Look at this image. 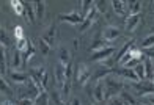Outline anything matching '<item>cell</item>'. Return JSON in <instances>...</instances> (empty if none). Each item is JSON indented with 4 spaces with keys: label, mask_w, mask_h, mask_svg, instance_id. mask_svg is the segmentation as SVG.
<instances>
[{
    "label": "cell",
    "mask_w": 154,
    "mask_h": 105,
    "mask_svg": "<svg viewBox=\"0 0 154 105\" xmlns=\"http://www.w3.org/2000/svg\"><path fill=\"white\" fill-rule=\"evenodd\" d=\"M134 72H135V75L138 77V82L145 80V64H143V61H140L138 64L134 68Z\"/></svg>",
    "instance_id": "33"
},
{
    "label": "cell",
    "mask_w": 154,
    "mask_h": 105,
    "mask_svg": "<svg viewBox=\"0 0 154 105\" xmlns=\"http://www.w3.org/2000/svg\"><path fill=\"white\" fill-rule=\"evenodd\" d=\"M142 10V2H128V16L140 14Z\"/></svg>",
    "instance_id": "24"
},
{
    "label": "cell",
    "mask_w": 154,
    "mask_h": 105,
    "mask_svg": "<svg viewBox=\"0 0 154 105\" xmlns=\"http://www.w3.org/2000/svg\"><path fill=\"white\" fill-rule=\"evenodd\" d=\"M3 104V100H2V97H0V105H2Z\"/></svg>",
    "instance_id": "45"
},
{
    "label": "cell",
    "mask_w": 154,
    "mask_h": 105,
    "mask_svg": "<svg viewBox=\"0 0 154 105\" xmlns=\"http://www.w3.org/2000/svg\"><path fill=\"white\" fill-rule=\"evenodd\" d=\"M152 69H154V60H152ZM152 82H154V75H152Z\"/></svg>",
    "instance_id": "44"
},
{
    "label": "cell",
    "mask_w": 154,
    "mask_h": 105,
    "mask_svg": "<svg viewBox=\"0 0 154 105\" xmlns=\"http://www.w3.org/2000/svg\"><path fill=\"white\" fill-rule=\"evenodd\" d=\"M10 44H11V39L8 36V33H6L5 28L0 27V46H2V47H8Z\"/></svg>",
    "instance_id": "32"
},
{
    "label": "cell",
    "mask_w": 154,
    "mask_h": 105,
    "mask_svg": "<svg viewBox=\"0 0 154 105\" xmlns=\"http://www.w3.org/2000/svg\"><path fill=\"white\" fill-rule=\"evenodd\" d=\"M10 77H11V80L14 82L16 85H24V83L29 80V75H27L25 72H19V71H11Z\"/></svg>",
    "instance_id": "17"
},
{
    "label": "cell",
    "mask_w": 154,
    "mask_h": 105,
    "mask_svg": "<svg viewBox=\"0 0 154 105\" xmlns=\"http://www.w3.org/2000/svg\"><path fill=\"white\" fill-rule=\"evenodd\" d=\"M35 53H36V49H35V46L32 43H29V47H27V50L22 53V63H24V66L29 63L33 57H35Z\"/></svg>",
    "instance_id": "20"
},
{
    "label": "cell",
    "mask_w": 154,
    "mask_h": 105,
    "mask_svg": "<svg viewBox=\"0 0 154 105\" xmlns=\"http://www.w3.org/2000/svg\"><path fill=\"white\" fill-rule=\"evenodd\" d=\"M121 36V30L118 27H113V25H107L106 28L102 30V39L106 43H113L118 38Z\"/></svg>",
    "instance_id": "5"
},
{
    "label": "cell",
    "mask_w": 154,
    "mask_h": 105,
    "mask_svg": "<svg viewBox=\"0 0 154 105\" xmlns=\"http://www.w3.org/2000/svg\"><path fill=\"white\" fill-rule=\"evenodd\" d=\"M71 105H82V104H80V100H79V99H72Z\"/></svg>",
    "instance_id": "41"
},
{
    "label": "cell",
    "mask_w": 154,
    "mask_h": 105,
    "mask_svg": "<svg viewBox=\"0 0 154 105\" xmlns=\"http://www.w3.org/2000/svg\"><path fill=\"white\" fill-rule=\"evenodd\" d=\"M55 80H57L58 86L63 88V85H65L66 82V74H65V66H61L60 63L57 66H55Z\"/></svg>",
    "instance_id": "16"
},
{
    "label": "cell",
    "mask_w": 154,
    "mask_h": 105,
    "mask_svg": "<svg viewBox=\"0 0 154 105\" xmlns=\"http://www.w3.org/2000/svg\"><path fill=\"white\" fill-rule=\"evenodd\" d=\"M104 86H106V100L113 99L115 96L121 94V91H124V83L121 80H116L113 75H109L104 79Z\"/></svg>",
    "instance_id": "1"
},
{
    "label": "cell",
    "mask_w": 154,
    "mask_h": 105,
    "mask_svg": "<svg viewBox=\"0 0 154 105\" xmlns=\"http://www.w3.org/2000/svg\"><path fill=\"white\" fill-rule=\"evenodd\" d=\"M112 74H113V69L104 66V68H101V69H97V72L94 74V80H96V82H101V79L104 80L106 77H109V75H112Z\"/></svg>",
    "instance_id": "21"
},
{
    "label": "cell",
    "mask_w": 154,
    "mask_h": 105,
    "mask_svg": "<svg viewBox=\"0 0 154 105\" xmlns=\"http://www.w3.org/2000/svg\"><path fill=\"white\" fill-rule=\"evenodd\" d=\"M58 19L61 22H68V24L75 25V27L83 22V17L79 14V11H71V13H66V14H60Z\"/></svg>",
    "instance_id": "6"
},
{
    "label": "cell",
    "mask_w": 154,
    "mask_h": 105,
    "mask_svg": "<svg viewBox=\"0 0 154 105\" xmlns=\"http://www.w3.org/2000/svg\"><path fill=\"white\" fill-rule=\"evenodd\" d=\"M29 43L30 41L27 39V38H20V39H16V47L14 49H17V50L20 52V53H24L25 50H27V47H29Z\"/></svg>",
    "instance_id": "31"
},
{
    "label": "cell",
    "mask_w": 154,
    "mask_h": 105,
    "mask_svg": "<svg viewBox=\"0 0 154 105\" xmlns=\"http://www.w3.org/2000/svg\"><path fill=\"white\" fill-rule=\"evenodd\" d=\"M112 10L115 11V14L126 17L128 16V2H121V0H115V2H110Z\"/></svg>",
    "instance_id": "10"
},
{
    "label": "cell",
    "mask_w": 154,
    "mask_h": 105,
    "mask_svg": "<svg viewBox=\"0 0 154 105\" xmlns=\"http://www.w3.org/2000/svg\"><path fill=\"white\" fill-rule=\"evenodd\" d=\"M112 53H115V49L113 47H106V49H101L97 52L91 53V58L90 61H106L112 57Z\"/></svg>",
    "instance_id": "8"
},
{
    "label": "cell",
    "mask_w": 154,
    "mask_h": 105,
    "mask_svg": "<svg viewBox=\"0 0 154 105\" xmlns=\"http://www.w3.org/2000/svg\"><path fill=\"white\" fill-rule=\"evenodd\" d=\"M93 5H94V2H90V0H82V2H79V14L85 19Z\"/></svg>",
    "instance_id": "18"
},
{
    "label": "cell",
    "mask_w": 154,
    "mask_h": 105,
    "mask_svg": "<svg viewBox=\"0 0 154 105\" xmlns=\"http://www.w3.org/2000/svg\"><path fill=\"white\" fill-rule=\"evenodd\" d=\"M33 6H35V17L38 20H43L46 14V2L38 0V2H33Z\"/></svg>",
    "instance_id": "14"
},
{
    "label": "cell",
    "mask_w": 154,
    "mask_h": 105,
    "mask_svg": "<svg viewBox=\"0 0 154 105\" xmlns=\"http://www.w3.org/2000/svg\"><path fill=\"white\" fill-rule=\"evenodd\" d=\"M140 24H142V14L128 16V17H126V32H128V33L135 32V28Z\"/></svg>",
    "instance_id": "9"
},
{
    "label": "cell",
    "mask_w": 154,
    "mask_h": 105,
    "mask_svg": "<svg viewBox=\"0 0 154 105\" xmlns=\"http://www.w3.org/2000/svg\"><path fill=\"white\" fill-rule=\"evenodd\" d=\"M29 77L36 83L38 86H41L44 91L47 89V80H49V72L46 71L44 66L39 68H30L29 69Z\"/></svg>",
    "instance_id": "2"
},
{
    "label": "cell",
    "mask_w": 154,
    "mask_h": 105,
    "mask_svg": "<svg viewBox=\"0 0 154 105\" xmlns=\"http://www.w3.org/2000/svg\"><path fill=\"white\" fill-rule=\"evenodd\" d=\"M148 104H151V105H154V97H151V99L148 100Z\"/></svg>",
    "instance_id": "43"
},
{
    "label": "cell",
    "mask_w": 154,
    "mask_h": 105,
    "mask_svg": "<svg viewBox=\"0 0 154 105\" xmlns=\"http://www.w3.org/2000/svg\"><path fill=\"white\" fill-rule=\"evenodd\" d=\"M0 93L2 94H5V96H11L13 94V89H11V86L6 83V80L3 79V75L0 74Z\"/></svg>",
    "instance_id": "27"
},
{
    "label": "cell",
    "mask_w": 154,
    "mask_h": 105,
    "mask_svg": "<svg viewBox=\"0 0 154 105\" xmlns=\"http://www.w3.org/2000/svg\"><path fill=\"white\" fill-rule=\"evenodd\" d=\"M24 63H22V53H20L17 49H14L13 50V55H11V68L14 69V71H17L19 68H22Z\"/></svg>",
    "instance_id": "15"
},
{
    "label": "cell",
    "mask_w": 154,
    "mask_h": 105,
    "mask_svg": "<svg viewBox=\"0 0 154 105\" xmlns=\"http://www.w3.org/2000/svg\"><path fill=\"white\" fill-rule=\"evenodd\" d=\"M91 79V72H90V68L85 63H79L75 68V82L79 83L80 86H83L85 83Z\"/></svg>",
    "instance_id": "3"
},
{
    "label": "cell",
    "mask_w": 154,
    "mask_h": 105,
    "mask_svg": "<svg viewBox=\"0 0 154 105\" xmlns=\"http://www.w3.org/2000/svg\"><path fill=\"white\" fill-rule=\"evenodd\" d=\"M143 105H151V104H148V102H145V104H143Z\"/></svg>",
    "instance_id": "46"
},
{
    "label": "cell",
    "mask_w": 154,
    "mask_h": 105,
    "mask_svg": "<svg viewBox=\"0 0 154 105\" xmlns=\"http://www.w3.org/2000/svg\"><path fill=\"white\" fill-rule=\"evenodd\" d=\"M38 46H39V52L43 53L44 57H47V55L51 53V46H49L47 43H44V41L41 39V38L38 39Z\"/></svg>",
    "instance_id": "36"
},
{
    "label": "cell",
    "mask_w": 154,
    "mask_h": 105,
    "mask_svg": "<svg viewBox=\"0 0 154 105\" xmlns=\"http://www.w3.org/2000/svg\"><path fill=\"white\" fill-rule=\"evenodd\" d=\"M93 100L96 104H102L106 100V86H104V80L96 82V85L93 88Z\"/></svg>",
    "instance_id": "7"
},
{
    "label": "cell",
    "mask_w": 154,
    "mask_h": 105,
    "mask_svg": "<svg viewBox=\"0 0 154 105\" xmlns=\"http://www.w3.org/2000/svg\"><path fill=\"white\" fill-rule=\"evenodd\" d=\"M19 105H35V100L33 99H20Z\"/></svg>",
    "instance_id": "40"
},
{
    "label": "cell",
    "mask_w": 154,
    "mask_h": 105,
    "mask_svg": "<svg viewBox=\"0 0 154 105\" xmlns=\"http://www.w3.org/2000/svg\"><path fill=\"white\" fill-rule=\"evenodd\" d=\"M51 102V96L47 94V91H43L36 99H35V105H49Z\"/></svg>",
    "instance_id": "29"
},
{
    "label": "cell",
    "mask_w": 154,
    "mask_h": 105,
    "mask_svg": "<svg viewBox=\"0 0 154 105\" xmlns=\"http://www.w3.org/2000/svg\"><path fill=\"white\" fill-rule=\"evenodd\" d=\"M113 74L121 75L123 79H128L129 82H138V77L135 75L134 69H128V68H118V69H113Z\"/></svg>",
    "instance_id": "12"
},
{
    "label": "cell",
    "mask_w": 154,
    "mask_h": 105,
    "mask_svg": "<svg viewBox=\"0 0 154 105\" xmlns=\"http://www.w3.org/2000/svg\"><path fill=\"white\" fill-rule=\"evenodd\" d=\"M120 99L123 100L124 105H137V99H135V97L132 96L131 93H128V91H121Z\"/></svg>",
    "instance_id": "25"
},
{
    "label": "cell",
    "mask_w": 154,
    "mask_h": 105,
    "mask_svg": "<svg viewBox=\"0 0 154 105\" xmlns=\"http://www.w3.org/2000/svg\"><path fill=\"white\" fill-rule=\"evenodd\" d=\"M145 80L152 82V75H154V69H152V60L145 58Z\"/></svg>",
    "instance_id": "22"
},
{
    "label": "cell",
    "mask_w": 154,
    "mask_h": 105,
    "mask_svg": "<svg viewBox=\"0 0 154 105\" xmlns=\"http://www.w3.org/2000/svg\"><path fill=\"white\" fill-rule=\"evenodd\" d=\"M94 22H96V20L85 17V19H83V22H82V24L79 25V33H85L87 30H90V27H91V25H93Z\"/></svg>",
    "instance_id": "35"
},
{
    "label": "cell",
    "mask_w": 154,
    "mask_h": 105,
    "mask_svg": "<svg viewBox=\"0 0 154 105\" xmlns=\"http://www.w3.org/2000/svg\"><path fill=\"white\" fill-rule=\"evenodd\" d=\"M131 85H132V88L137 91V94H140V96H146V94L154 93V82H149V80L131 82Z\"/></svg>",
    "instance_id": "4"
},
{
    "label": "cell",
    "mask_w": 154,
    "mask_h": 105,
    "mask_svg": "<svg viewBox=\"0 0 154 105\" xmlns=\"http://www.w3.org/2000/svg\"><path fill=\"white\" fill-rule=\"evenodd\" d=\"M2 105H16V104H13L11 100H3V104Z\"/></svg>",
    "instance_id": "42"
},
{
    "label": "cell",
    "mask_w": 154,
    "mask_h": 105,
    "mask_svg": "<svg viewBox=\"0 0 154 105\" xmlns=\"http://www.w3.org/2000/svg\"><path fill=\"white\" fill-rule=\"evenodd\" d=\"M24 28H22V27H14V39H20V38H24Z\"/></svg>",
    "instance_id": "38"
},
{
    "label": "cell",
    "mask_w": 154,
    "mask_h": 105,
    "mask_svg": "<svg viewBox=\"0 0 154 105\" xmlns=\"http://www.w3.org/2000/svg\"><path fill=\"white\" fill-rule=\"evenodd\" d=\"M24 16L29 19V22H35V6L32 2H24Z\"/></svg>",
    "instance_id": "19"
},
{
    "label": "cell",
    "mask_w": 154,
    "mask_h": 105,
    "mask_svg": "<svg viewBox=\"0 0 154 105\" xmlns=\"http://www.w3.org/2000/svg\"><path fill=\"white\" fill-rule=\"evenodd\" d=\"M6 69H8V64H6V52H5V47L0 46V74H5Z\"/></svg>",
    "instance_id": "26"
},
{
    "label": "cell",
    "mask_w": 154,
    "mask_h": 105,
    "mask_svg": "<svg viewBox=\"0 0 154 105\" xmlns=\"http://www.w3.org/2000/svg\"><path fill=\"white\" fill-rule=\"evenodd\" d=\"M143 52V55L146 58H149V60H154V46L152 47H149V49H145V50H142Z\"/></svg>",
    "instance_id": "37"
},
{
    "label": "cell",
    "mask_w": 154,
    "mask_h": 105,
    "mask_svg": "<svg viewBox=\"0 0 154 105\" xmlns=\"http://www.w3.org/2000/svg\"><path fill=\"white\" fill-rule=\"evenodd\" d=\"M10 5L13 6V10L17 16H24V2H19V0H11Z\"/></svg>",
    "instance_id": "30"
},
{
    "label": "cell",
    "mask_w": 154,
    "mask_h": 105,
    "mask_svg": "<svg viewBox=\"0 0 154 105\" xmlns=\"http://www.w3.org/2000/svg\"><path fill=\"white\" fill-rule=\"evenodd\" d=\"M41 39H43L44 43H47L49 46H51V49H52V47L55 46V41H57V28H55V25H51V27H49Z\"/></svg>",
    "instance_id": "11"
},
{
    "label": "cell",
    "mask_w": 154,
    "mask_h": 105,
    "mask_svg": "<svg viewBox=\"0 0 154 105\" xmlns=\"http://www.w3.org/2000/svg\"><path fill=\"white\" fill-rule=\"evenodd\" d=\"M58 58H60V64L61 66H68V64H71V63H72V55L69 53V50L66 47H60Z\"/></svg>",
    "instance_id": "13"
},
{
    "label": "cell",
    "mask_w": 154,
    "mask_h": 105,
    "mask_svg": "<svg viewBox=\"0 0 154 105\" xmlns=\"http://www.w3.org/2000/svg\"><path fill=\"white\" fill-rule=\"evenodd\" d=\"M107 105H124V104H123V100L120 99V97H113V99L109 100Z\"/></svg>",
    "instance_id": "39"
},
{
    "label": "cell",
    "mask_w": 154,
    "mask_h": 105,
    "mask_svg": "<svg viewBox=\"0 0 154 105\" xmlns=\"http://www.w3.org/2000/svg\"><path fill=\"white\" fill-rule=\"evenodd\" d=\"M154 46V34H149V36H146L145 39H142V43H140V49L145 50V49H149Z\"/></svg>",
    "instance_id": "34"
},
{
    "label": "cell",
    "mask_w": 154,
    "mask_h": 105,
    "mask_svg": "<svg viewBox=\"0 0 154 105\" xmlns=\"http://www.w3.org/2000/svg\"><path fill=\"white\" fill-rule=\"evenodd\" d=\"M134 44H135V39H129L128 43H126V44L123 46L121 50L118 52V55H116V61H120V60H121V58H123V57H124V55L128 53L129 50H132V49H134Z\"/></svg>",
    "instance_id": "23"
},
{
    "label": "cell",
    "mask_w": 154,
    "mask_h": 105,
    "mask_svg": "<svg viewBox=\"0 0 154 105\" xmlns=\"http://www.w3.org/2000/svg\"><path fill=\"white\" fill-rule=\"evenodd\" d=\"M106 47H109V44H107L104 39H99V38H96V39L93 41V44L90 46L91 52H97V50H101V49H106Z\"/></svg>",
    "instance_id": "28"
}]
</instances>
